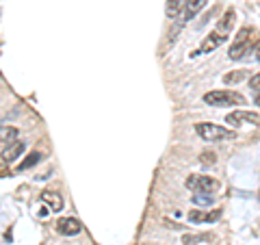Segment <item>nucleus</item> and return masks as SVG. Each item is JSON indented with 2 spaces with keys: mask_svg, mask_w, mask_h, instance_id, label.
Returning a JSON list of instances; mask_svg holds the SVG:
<instances>
[{
  "mask_svg": "<svg viewBox=\"0 0 260 245\" xmlns=\"http://www.w3.org/2000/svg\"><path fill=\"white\" fill-rule=\"evenodd\" d=\"M200 161H202V163H206V165H213L217 159H215V154H213V152H204V154L200 157Z\"/></svg>",
  "mask_w": 260,
  "mask_h": 245,
  "instance_id": "obj_19",
  "label": "nucleus"
},
{
  "mask_svg": "<svg viewBox=\"0 0 260 245\" xmlns=\"http://www.w3.org/2000/svg\"><path fill=\"white\" fill-rule=\"evenodd\" d=\"M210 239H213L210 234H182V243H184V245L204 243V241H210Z\"/></svg>",
  "mask_w": 260,
  "mask_h": 245,
  "instance_id": "obj_17",
  "label": "nucleus"
},
{
  "mask_svg": "<svg viewBox=\"0 0 260 245\" xmlns=\"http://www.w3.org/2000/svg\"><path fill=\"white\" fill-rule=\"evenodd\" d=\"M80 230H83V226H80V222L74 217H61L59 222H56V232L63 236H74Z\"/></svg>",
  "mask_w": 260,
  "mask_h": 245,
  "instance_id": "obj_6",
  "label": "nucleus"
},
{
  "mask_svg": "<svg viewBox=\"0 0 260 245\" xmlns=\"http://www.w3.org/2000/svg\"><path fill=\"white\" fill-rule=\"evenodd\" d=\"M254 102H256V104H258V107H260V91L256 94V98H254Z\"/></svg>",
  "mask_w": 260,
  "mask_h": 245,
  "instance_id": "obj_21",
  "label": "nucleus"
},
{
  "mask_svg": "<svg viewBox=\"0 0 260 245\" xmlns=\"http://www.w3.org/2000/svg\"><path fill=\"white\" fill-rule=\"evenodd\" d=\"M195 133L200 135V139H204V141H232V139H237V133H234V130L210 124V121L195 124Z\"/></svg>",
  "mask_w": 260,
  "mask_h": 245,
  "instance_id": "obj_1",
  "label": "nucleus"
},
{
  "mask_svg": "<svg viewBox=\"0 0 260 245\" xmlns=\"http://www.w3.org/2000/svg\"><path fill=\"white\" fill-rule=\"evenodd\" d=\"M234 20H237V11L234 9H228L225 13H223V18L217 22V26H215V30L219 33L221 37H230L232 35V28H234Z\"/></svg>",
  "mask_w": 260,
  "mask_h": 245,
  "instance_id": "obj_8",
  "label": "nucleus"
},
{
  "mask_svg": "<svg viewBox=\"0 0 260 245\" xmlns=\"http://www.w3.org/2000/svg\"><path fill=\"white\" fill-rule=\"evenodd\" d=\"M215 195L217 193H193V204H198V206H210L215 202Z\"/></svg>",
  "mask_w": 260,
  "mask_h": 245,
  "instance_id": "obj_15",
  "label": "nucleus"
},
{
  "mask_svg": "<svg viewBox=\"0 0 260 245\" xmlns=\"http://www.w3.org/2000/svg\"><path fill=\"white\" fill-rule=\"evenodd\" d=\"M249 87H260V72L249 78Z\"/></svg>",
  "mask_w": 260,
  "mask_h": 245,
  "instance_id": "obj_20",
  "label": "nucleus"
},
{
  "mask_svg": "<svg viewBox=\"0 0 260 245\" xmlns=\"http://www.w3.org/2000/svg\"><path fill=\"white\" fill-rule=\"evenodd\" d=\"M186 5V0H167L165 3V13L169 20H176L182 13V7Z\"/></svg>",
  "mask_w": 260,
  "mask_h": 245,
  "instance_id": "obj_13",
  "label": "nucleus"
},
{
  "mask_svg": "<svg viewBox=\"0 0 260 245\" xmlns=\"http://www.w3.org/2000/svg\"><path fill=\"white\" fill-rule=\"evenodd\" d=\"M249 52H254V54L249 56V61H260V42H256L254 46H251Z\"/></svg>",
  "mask_w": 260,
  "mask_h": 245,
  "instance_id": "obj_18",
  "label": "nucleus"
},
{
  "mask_svg": "<svg viewBox=\"0 0 260 245\" xmlns=\"http://www.w3.org/2000/svg\"><path fill=\"white\" fill-rule=\"evenodd\" d=\"M204 104L208 107H234V104H245V98L230 89H217V91L204 94Z\"/></svg>",
  "mask_w": 260,
  "mask_h": 245,
  "instance_id": "obj_2",
  "label": "nucleus"
},
{
  "mask_svg": "<svg viewBox=\"0 0 260 245\" xmlns=\"http://www.w3.org/2000/svg\"><path fill=\"white\" fill-rule=\"evenodd\" d=\"M42 202L52 210V213L63 210V198H61V193H56V191H44L42 193Z\"/></svg>",
  "mask_w": 260,
  "mask_h": 245,
  "instance_id": "obj_11",
  "label": "nucleus"
},
{
  "mask_svg": "<svg viewBox=\"0 0 260 245\" xmlns=\"http://www.w3.org/2000/svg\"><path fill=\"white\" fill-rule=\"evenodd\" d=\"M221 217V210L215 208V210H198V208H193L191 213H189V222L193 224H213L217 222V219Z\"/></svg>",
  "mask_w": 260,
  "mask_h": 245,
  "instance_id": "obj_7",
  "label": "nucleus"
},
{
  "mask_svg": "<svg viewBox=\"0 0 260 245\" xmlns=\"http://www.w3.org/2000/svg\"><path fill=\"white\" fill-rule=\"evenodd\" d=\"M42 157H44L42 152H30V154H28V159H24V161H22L20 171H26V169H30V167H35L37 163L42 161Z\"/></svg>",
  "mask_w": 260,
  "mask_h": 245,
  "instance_id": "obj_16",
  "label": "nucleus"
},
{
  "mask_svg": "<svg viewBox=\"0 0 260 245\" xmlns=\"http://www.w3.org/2000/svg\"><path fill=\"white\" fill-rule=\"evenodd\" d=\"M225 121L230 126H241V124H251V126H260V115L254 111H232L225 117Z\"/></svg>",
  "mask_w": 260,
  "mask_h": 245,
  "instance_id": "obj_5",
  "label": "nucleus"
},
{
  "mask_svg": "<svg viewBox=\"0 0 260 245\" xmlns=\"http://www.w3.org/2000/svg\"><path fill=\"white\" fill-rule=\"evenodd\" d=\"M184 185H186V189H191L193 193H217L219 191L217 178H210L204 174H191Z\"/></svg>",
  "mask_w": 260,
  "mask_h": 245,
  "instance_id": "obj_4",
  "label": "nucleus"
},
{
  "mask_svg": "<svg viewBox=\"0 0 260 245\" xmlns=\"http://www.w3.org/2000/svg\"><path fill=\"white\" fill-rule=\"evenodd\" d=\"M208 0H186V5H184V11H182V24L186 22H191L195 15H198L202 9L206 7Z\"/></svg>",
  "mask_w": 260,
  "mask_h": 245,
  "instance_id": "obj_9",
  "label": "nucleus"
},
{
  "mask_svg": "<svg viewBox=\"0 0 260 245\" xmlns=\"http://www.w3.org/2000/svg\"><path fill=\"white\" fill-rule=\"evenodd\" d=\"M249 76V70H237V72H228L223 76V83L225 85H237L241 80H245Z\"/></svg>",
  "mask_w": 260,
  "mask_h": 245,
  "instance_id": "obj_14",
  "label": "nucleus"
},
{
  "mask_svg": "<svg viewBox=\"0 0 260 245\" xmlns=\"http://www.w3.org/2000/svg\"><path fill=\"white\" fill-rule=\"evenodd\" d=\"M13 141H18V128L0 126V145H11Z\"/></svg>",
  "mask_w": 260,
  "mask_h": 245,
  "instance_id": "obj_12",
  "label": "nucleus"
},
{
  "mask_svg": "<svg viewBox=\"0 0 260 245\" xmlns=\"http://www.w3.org/2000/svg\"><path fill=\"white\" fill-rule=\"evenodd\" d=\"M249 48H251V28L249 26H243L237 33V37H234V42L230 46V52H228V56H230L232 61H241V59H245V56H247Z\"/></svg>",
  "mask_w": 260,
  "mask_h": 245,
  "instance_id": "obj_3",
  "label": "nucleus"
},
{
  "mask_svg": "<svg viewBox=\"0 0 260 245\" xmlns=\"http://www.w3.org/2000/svg\"><path fill=\"white\" fill-rule=\"evenodd\" d=\"M24 150H26L24 141H13L11 145H7V150L3 152V161L5 163H15L24 154Z\"/></svg>",
  "mask_w": 260,
  "mask_h": 245,
  "instance_id": "obj_10",
  "label": "nucleus"
}]
</instances>
